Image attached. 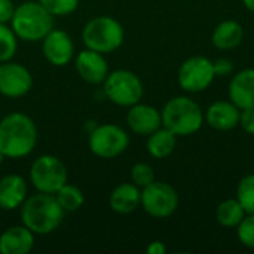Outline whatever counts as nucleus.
<instances>
[{
    "label": "nucleus",
    "mask_w": 254,
    "mask_h": 254,
    "mask_svg": "<svg viewBox=\"0 0 254 254\" xmlns=\"http://www.w3.org/2000/svg\"><path fill=\"white\" fill-rule=\"evenodd\" d=\"M216 79L213 61L207 57L196 55L182 63L177 73L179 86L189 94H198L210 88Z\"/></svg>",
    "instance_id": "9d476101"
},
{
    "label": "nucleus",
    "mask_w": 254,
    "mask_h": 254,
    "mask_svg": "<svg viewBox=\"0 0 254 254\" xmlns=\"http://www.w3.org/2000/svg\"><path fill=\"white\" fill-rule=\"evenodd\" d=\"M74 67L80 79L91 85H101L110 73L104 54L88 48L74 55Z\"/></svg>",
    "instance_id": "ddd939ff"
},
{
    "label": "nucleus",
    "mask_w": 254,
    "mask_h": 254,
    "mask_svg": "<svg viewBox=\"0 0 254 254\" xmlns=\"http://www.w3.org/2000/svg\"><path fill=\"white\" fill-rule=\"evenodd\" d=\"M141 202V189L134 183H121L118 185L110 196L109 205L118 214H131L134 213Z\"/></svg>",
    "instance_id": "6ab92c4d"
},
{
    "label": "nucleus",
    "mask_w": 254,
    "mask_h": 254,
    "mask_svg": "<svg viewBox=\"0 0 254 254\" xmlns=\"http://www.w3.org/2000/svg\"><path fill=\"white\" fill-rule=\"evenodd\" d=\"M18 49V37L10 25L0 24V63L10 61Z\"/></svg>",
    "instance_id": "b1692460"
},
{
    "label": "nucleus",
    "mask_w": 254,
    "mask_h": 254,
    "mask_svg": "<svg viewBox=\"0 0 254 254\" xmlns=\"http://www.w3.org/2000/svg\"><path fill=\"white\" fill-rule=\"evenodd\" d=\"M147 254H165L167 253V246L162 241H152L147 249H146Z\"/></svg>",
    "instance_id": "2f4dec72"
},
{
    "label": "nucleus",
    "mask_w": 254,
    "mask_h": 254,
    "mask_svg": "<svg viewBox=\"0 0 254 254\" xmlns=\"http://www.w3.org/2000/svg\"><path fill=\"white\" fill-rule=\"evenodd\" d=\"M128 109L129 110L127 113V125L134 134L149 135L162 127V116L156 107L150 104L137 103Z\"/></svg>",
    "instance_id": "4468645a"
},
{
    "label": "nucleus",
    "mask_w": 254,
    "mask_h": 254,
    "mask_svg": "<svg viewBox=\"0 0 254 254\" xmlns=\"http://www.w3.org/2000/svg\"><path fill=\"white\" fill-rule=\"evenodd\" d=\"M213 68L216 77H226L234 71V63L229 58H217L213 61Z\"/></svg>",
    "instance_id": "c85d7f7f"
},
{
    "label": "nucleus",
    "mask_w": 254,
    "mask_h": 254,
    "mask_svg": "<svg viewBox=\"0 0 254 254\" xmlns=\"http://www.w3.org/2000/svg\"><path fill=\"white\" fill-rule=\"evenodd\" d=\"M140 207L153 219H167L179 208V193L171 185L155 180L141 189Z\"/></svg>",
    "instance_id": "1a4fd4ad"
},
{
    "label": "nucleus",
    "mask_w": 254,
    "mask_h": 254,
    "mask_svg": "<svg viewBox=\"0 0 254 254\" xmlns=\"http://www.w3.org/2000/svg\"><path fill=\"white\" fill-rule=\"evenodd\" d=\"M176 144H177V135L173 131H170L168 128L161 127L147 135L146 149L152 158L165 159L174 152Z\"/></svg>",
    "instance_id": "412c9836"
},
{
    "label": "nucleus",
    "mask_w": 254,
    "mask_h": 254,
    "mask_svg": "<svg viewBox=\"0 0 254 254\" xmlns=\"http://www.w3.org/2000/svg\"><path fill=\"white\" fill-rule=\"evenodd\" d=\"M33 76L27 67L19 63H0V94L7 98H21L30 92Z\"/></svg>",
    "instance_id": "9b49d317"
},
{
    "label": "nucleus",
    "mask_w": 254,
    "mask_h": 254,
    "mask_svg": "<svg viewBox=\"0 0 254 254\" xmlns=\"http://www.w3.org/2000/svg\"><path fill=\"white\" fill-rule=\"evenodd\" d=\"M4 159H6V156H4V153H3V152L0 150V165L3 164V161H4Z\"/></svg>",
    "instance_id": "72a5a7b5"
},
{
    "label": "nucleus",
    "mask_w": 254,
    "mask_h": 254,
    "mask_svg": "<svg viewBox=\"0 0 254 254\" xmlns=\"http://www.w3.org/2000/svg\"><path fill=\"white\" fill-rule=\"evenodd\" d=\"M155 182V171L152 165L146 162H137L131 168V183H134L137 188L143 189Z\"/></svg>",
    "instance_id": "a878e982"
},
{
    "label": "nucleus",
    "mask_w": 254,
    "mask_h": 254,
    "mask_svg": "<svg viewBox=\"0 0 254 254\" xmlns=\"http://www.w3.org/2000/svg\"><path fill=\"white\" fill-rule=\"evenodd\" d=\"M37 1L54 16H67L73 13L79 6V0H37Z\"/></svg>",
    "instance_id": "bb28decb"
},
{
    "label": "nucleus",
    "mask_w": 254,
    "mask_h": 254,
    "mask_svg": "<svg viewBox=\"0 0 254 254\" xmlns=\"http://www.w3.org/2000/svg\"><path fill=\"white\" fill-rule=\"evenodd\" d=\"M103 91L107 100L119 107H131L140 103L144 95L141 79L127 68L110 71L103 82Z\"/></svg>",
    "instance_id": "423d86ee"
},
{
    "label": "nucleus",
    "mask_w": 254,
    "mask_h": 254,
    "mask_svg": "<svg viewBox=\"0 0 254 254\" xmlns=\"http://www.w3.org/2000/svg\"><path fill=\"white\" fill-rule=\"evenodd\" d=\"M37 144L34 121L21 112H12L0 121V150L9 159L28 156Z\"/></svg>",
    "instance_id": "f257e3e1"
},
{
    "label": "nucleus",
    "mask_w": 254,
    "mask_h": 254,
    "mask_svg": "<svg viewBox=\"0 0 254 254\" xmlns=\"http://www.w3.org/2000/svg\"><path fill=\"white\" fill-rule=\"evenodd\" d=\"M88 146L97 158L113 159L121 156L128 149L129 135L116 124H101L91 131Z\"/></svg>",
    "instance_id": "6e6552de"
},
{
    "label": "nucleus",
    "mask_w": 254,
    "mask_h": 254,
    "mask_svg": "<svg viewBox=\"0 0 254 254\" xmlns=\"http://www.w3.org/2000/svg\"><path fill=\"white\" fill-rule=\"evenodd\" d=\"M15 4L12 0H0V24H9L13 12H15Z\"/></svg>",
    "instance_id": "7c9ffc66"
},
{
    "label": "nucleus",
    "mask_w": 254,
    "mask_h": 254,
    "mask_svg": "<svg viewBox=\"0 0 254 254\" xmlns=\"http://www.w3.org/2000/svg\"><path fill=\"white\" fill-rule=\"evenodd\" d=\"M244 216L246 211L237 198L225 199L216 208V220L223 228H237L244 219Z\"/></svg>",
    "instance_id": "4be33fe9"
},
{
    "label": "nucleus",
    "mask_w": 254,
    "mask_h": 254,
    "mask_svg": "<svg viewBox=\"0 0 254 254\" xmlns=\"http://www.w3.org/2000/svg\"><path fill=\"white\" fill-rule=\"evenodd\" d=\"M243 3H244V6H246L250 12H253L254 13V0H243Z\"/></svg>",
    "instance_id": "473e14b6"
},
{
    "label": "nucleus",
    "mask_w": 254,
    "mask_h": 254,
    "mask_svg": "<svg viewBox=\"0 0 254 254\" xmlns=\"http://www.w3.org/2000/svg\"><path fill=\"white\" fill-rule=\"evenodd\" d=\"M30 183L37 192L57 193L68 180L64 162L55 155H40L30 167Z\"/></svg>",
    "instance_id": "0eeeda50"
},
{
    "label": "nucleus",
    "mask_w": 254,
    "mask_h": 254,
    "mask_svg": "<svg viewBox=\"0 0 254 254\" xmlns=\"http://www.w3.org/2000/svg\"><path fill=\"white\" fill-rule=\"evenodd\" d=\"M82 40L88 49L107 55L122 46L125 40V30L116 18L100 15L85 24L82 30Z\"/></svg>",
    "instance_id": "39448f33"
},
{
    "label": "nucleus",
    "mask_w": 254,
    "mask_h": 254,
    "mask_svg": "<svg viewBox=\"0 0 254 254\" xmlns=\"http://www.w3.org/2000/svg\"><path fill=\"white\" fill-rule=\"evenodd\" d=\"M54 15H51L39 1H22L15 7L10 27L16 37L24 42H42L54 28Z\"/></svg>",
    "instance_id": "20e7f679"
},
{
    "label": "nucleus",
    "mask_w": 254,
    "mask_h": 254,
    "mask_svg": "<svg viewBox=\"0 0 254 254\" xmlns=\"http://www.w3.org/2000/svg\"><path fill=\"white\" fill-rule=\"evenodd\" d=\"M243 39H244V28L235 19H225L220 24H217L211 36L213 45L222 51H229L240 46Z\"/></svg>",
    "instance_id": "aec40b11"
},
{
    "label": "nucleus",
    "mask_w": 254,
    "mask_h": 254,
    "mask_svg": "<svg viewBox=\"0 0 254 254\" xmlns=\"http://www.w3.org/2000/svg\"><path fill=\"white\" fill-rule=\"evenodd\" d=\"M162 127L173 131L177 137L192 135L204 125V112L201 106L186 95L173 97L161 110Z\"/></svg>",
    "instance_id": "7ed1b4c3"
},
{
    "label": "nucleus",
    "mask_w": 254,
    "mask_h": 254,
    "mask_svg": "<svg viewBox=\"0 0 254 254\" xmlns=\"http://www.w3.org/2000/svg\"><path fill=\"white\" fill-rule=\"evenodd\" d=\"M34 247V234L24 225L4 229L0 235L1 254H28Z\"/></svg>",
    "instance_id": "f3484780"
},
{
    "label": "nucleus",
    "mask_w": 254,
    "mask_h": 254,
    "mask_svg": "<svg viewBox=\"0 0 254 254\" xmlns=\"http://www.w3.org/2000/svg\"><path fill=\"white\" fill-rule=\"evenodd\" d=\"M237 199L246 214H254V174L244 176L237 186Z\"/></svg>",
    "instance_id": "393cba45"
},
{
    "label": "nucleus",
    "mask_w": 254,
    "mask_h": 254,
    "mask_svg": "<svg viewBox=\"0 0 254 254\" xmlns=\"http://www.w3.org/2000/svg\"><path fill=\"white\" fill-rule=\"evenodd\" d=\"M237 237L244 247L254 250V214L244 216L241 223L237 226Z\"/></svg>",
    "instance_id": "cd10ccee"
},
{
    "label": "nucleus",
    "mask_w": 254,
    "mask_h": 254,
    "mask_svg": "<svg viewBox=\"0 0 254 254\" xmlns=\"http://www.w3.org/2000/svg\"><path fill=\"white\" fill-rule=\"evenodd\" d=\"M240 113L238 109L231 100H219L208 106L204 113V121L217 131H231L240 125Z\"/></svg>",
    "instance_id": "2eb2a0df"
},
{
    "label": "nucleus",
    "mask_w": 254,
    "mask_h": 254,
    "mask_svg": "<svg viewBox=\"0 0 254 254\" xmlns=\"http://www.w3.org/2000/svg\"><path fill=\"white\" fill-rule=\"evenodd\" d=\"M240 127L247 132L254 135V107L243 109L240 113Z\"/></svg>",
    "instance_id": "c756f323"
},
{
    "label": "nucleus",
    "mask_w": 254,
    "mask_h": 254,
    "mask_svg": "<svg viewBox=\"0 0 254 254\" xmlns=\"http://www.w3.org/2000/svg\"><path fill=\"white\" fill-rule=\"evenodd\" d=\"M19 210L22 225L28 228L34 235L52 234L60 228L65 214L55 195L43 192L27 196Z\"/></svg>",
    "instance_id": "f03ea898"
},
{
    "label": "nucleus",
    "mask_w": 254,
    "mask_h": 254,
    "mask_svg": "<svg viewBox=\"0 0 254 254\" xmlns=\"http://www.w3.org/2000/svg\"><path fill=\"white\" fill-rule=\"evenodd\" d=\"M42 52L49 64L64 67L74 58V43L67 31L52 28L42 40Z\"/></svg>",
    "instance_id": "f8f14e48"
},
{
    "label": "nucleus",
    "mask_w": 254,
    "mask_h": 254,
    "mask_svg": "<svg viewBox=\"0 0 254 254\" xmlns=\"http://www.w3.org/2000/svg\"><path fill=\"white\" fill-rule=\"evenodd\" d=\"M27 182L19 174H7L0 179V210L12 211L27 199Z\"/></svg>",
    "instance_id": "dca6fc26"
},
{
    "label": "nucleus",
    "mask_w": 254,
    "mask_h": 254,
    "mask_svg": "<svg viewBox=\"0 0 254 254\" xmlns=\"http://www.w3.org/2000/svg\"><path fill=\"white\" fill-rule=\"evenodd\" d=\"M229 100L238 109L254 107V68L238 71L229 83Z\"/></svg>",
    "instance_id": "a211bd4d"
},
{
    "label": "nucleus",
    "mask_w": 254,
    "mask_h": 254,
    "mask_svg": "<svg viewBox=\"0 0 254 254\" xmlns=\"http://www.w3.org/2000/svg\"><path fill=\"white\" fill-rule=\"evenodd\" d=\"M54 195H55L58 204L61 205V208L64 210V213H74L85 202L83 192L77 186L70 185L68 182L57 193H54Z\"/></svg>",
    "instance_id": "5701e85b"
}]
</instances>
